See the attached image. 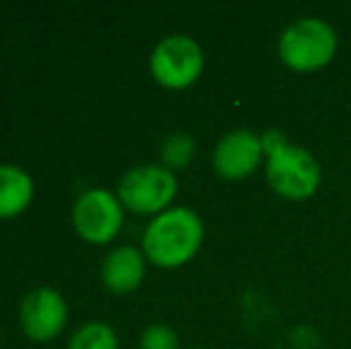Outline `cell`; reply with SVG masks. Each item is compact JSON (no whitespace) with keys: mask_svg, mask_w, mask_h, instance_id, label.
<instances>
[{"mask_svg":"<svg viewBox=\"0 0 351 349\" xmlns=\"http://www.w3.org/2000/svg\"><path fill=\"white\" fill-rule=\"evenodd\" d=\"M265 158L261 134L251 130H232L220 136L213 149V170L222 180H246Z\"/></svg>","mask_w":351,"mask_h":349,"instance_id":"cell-8","label":"cell"},{"mask_svg":"<svg viewBox=\"0 0 351 349\" xmlns=\"http://www.w3.org/2000/svg\"><path fill=\"white\" fill-rule=\"evenodd\" d=\"M67 349H120V340L108 323L88 321L74 330Z\"/></svg>","mask_w":351,"mask_h":349,"instance_id":"cell-11","label":"cell"},{"mask_svg":"<svg viewBox=\"0 0 351 349\" xmlns=\"http://www.w3.org/2000/svg\"><path fill=\"white\" fill-rule=\"evenodd\" d=\"M177 177L162 163H146L127 170L117 184V199L136 215H153L172 208L177 196Z\"/></svg>","mask_w":351,"mask_h":349,"instance_id":"cell-4","label":"cell"},{"mask_svg":"<svg viewBox=\"0 0 351 349\" xmlns=\"http://www.w3.org/2000/svg\"><path fill=\"white\" fill-rule=\"evenodd\" d=\"M70 309L58 289L36 287L22 299L19 323L32 342H51L65 330Z\"/></svg>","mask_w":351,"mask_h":349,"instance_id":"cell-7","label":"cell"},{"mask_svg":"<svg viewBox=\"0 0 351 349\" xmlns=\"http://www.w3.org/2000/svg\"><path fill=\"white\" fill-rule=\"evenodd\" d=\"M196 154V141L191 139L186 132H175L170 134L160 146V160L167 170H182L194 160Z\"/></svg>","mask_w":351,"mask_h":349,"instance_id":"cell-12","label":"cell"},{"mask_svg":"<svg viewBox=\"0 0 351 349\" xmlns=\"http://www.w3.org/2000/svg\"><path fill=\"white\" fill-rule=\"evenodd\" d=\"M146 261L141 249L136 247H117L103 258L101 263V280L110 292L130 294L141 287L146 278Z\"/></svg>","mask_w":351,"mask_h":349,"instance_id":"cell-9","label":"cell"},{"mask_svg":"<svg viewBox=\"0 0 351 349\" xmlns=\"http://www.w3.org/2000/svg\"><path fill=\"white\" fill-rule=\"evenodd\" d=\"M280 60L294 72H315L337 53V32L320 17H301L280 34Z\"/></svg>","mask_w":351,"mask_h":349,"instance_id":"cell-3","label":"cell"},{"mask_svg":"<svg viewBox=\"0 0 351 349\" xmlns=\"http://www.w3.org/2000/svg\"><path fill=\"white\" fill-rule=\"evenodd\" d=\"M34 201V177L12 163H0V220L24 213Z\"/></svg>","mask_w":351,"mask_h":349,"instance_id":"cell-10","label":"cell"},{"mask_svg":"<svg viewBox=\"0 0 351 349\" xmlns=\"http://www.w3.org/2000/svg\"><path fill=\"white\" fill-rule=\"evenodd\" d=\"M125 223V206L106 186L82 191L72 206V225L88 244H110Z\"/></svg>","mask_w":351,"mask_h":349,"instance_id":"cell-6","label":"cell"},{"mask_svg":"<svg viewBox=\"0 0 351 349\" xmlns=\"http://www.w3.org/2000/svg\"><path fill=\"white\" fill-rule=\"evenodd\" d=\"M139 349H180V337L165 323H153L141 333Z\"/></svg>","mask_w":351,"mask_h":349,"instance_id":"cell-13","label":"cell"},{"mask_svg":"<svg viewBox=\"0 0 351 349\" xmlns=\"http://www.w3.org/2000/svg\"><path fill=\"white\" fill-rule=\"evenodd\" d=\"M204 48L196 43V38L186 36V34L165 36L156 43L151 58H148L153 80L172 91L194 84L204 72Z\"/></svg>","mask_w":351,"mask_h":349,"instance_id":"cell-5","label":"cell"},{"mask_svg":"<svg viewBox=\"0 0 351 349\" xmlns=\"http://www.w3.org/2000/svg\"><path fill=\"white\" fill-rule=\"evenodd\" d=\"M204 234V220L196 210L172 206L146 225L141 234V252L158 268H180L199 254Z\"/></svg>","mask_w":351,"mask_h":349,"instance_id":"cell-1","label":"cell"},{"mask_svg":"<svg viewBox=\"0 0 351 349\" xmlns=\"http://www.w3.org/2000/svg\"><path fill=\"white\" fill-rule=\"evenodd\" d=\"M261 141L265 154V180L270 189L289 201L311 199L323 180L313 154L299 144H289L280 130L263 132Z\"/></svg>","mask_w":351,"mask_h":349,"instance_id":"cell-2","label":"cell"}]
</instances>
